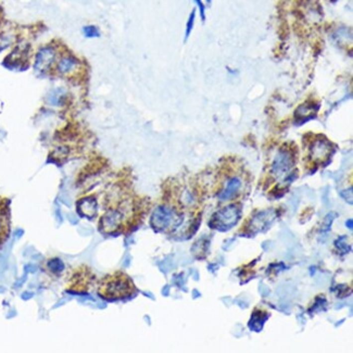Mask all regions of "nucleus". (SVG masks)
Wrapping results in <instances>:
<instances>
[{"label": "nucleus", "instance_id": "obj_19", "mask_svg": "<svg viewBox=\"0 0 353 353\" xmlns=\"http://www.w3.org/2000/svg\"><path fill=\"white\" fill-rule=\"evenodd\" d=\"M196 13H197V10L196 9H193L189 16H188V20H187V23H186V28H185V42H187L188 38H189V36L191 35V32H192V29H193V26H195V22H196Z\"/></svg>", "mask_w": 353, "mask_h": 353}, {"label": "nucleus", "instance_id": "obj_24", "mask_svg": "<svg viewBox=\"0 0 353 353\" xmlns=\"http://www.w3.org/2000/svg\"><path fill=\"white\" fill-rule=\"evenodd\" d=\"M349 228H352V220H349Z\"/></svg>", "mask_w": 353, "mask_h": 353}, {"label": "nucleus", "instance_id": "obj_6", "mask_svg": "<svg viewBox=\"0 0 353 353\" xmlns=\"http://www.w3.org/2000/svg\"><path fill=\"white\" fill-rule=\"evenodd\" d=\"M293 166H295V157H293L292 152L289 149L281 148L274 159L270 172L276 178L285 177L286 180L288 176L291 174L290 171Z\"/></svg>", "mask_w": 353, "mask_h": 353}, {"label": "nucleus", "instance_id": "obj_5", "mask_svg": "<svg viewBox=\"0 0 353 353\" xmlns=\"http://www.w3.org/2000/svg\"><path fill=\"white\" fill-rule=\"evenodd\" d=\"M61 54H59V49L54 45H46L37 51L35 57V70L40 73H47L50 70L55 69L56 63Z\"/></svg>", "mask_w": 353, "mask_h": 353}, {"label": "nucleus", "instance_id": "obj_8", "mask_svg": "<svg viewBox=\"0 0 353 353\" xmlns=\"http://www.w3.org/2000/svg\"><path fill=\"white\" fill-rule=\"evenodd\" d=\"M276 217H277V211L276 210L268 209L260 211L251 219L248 227L249 233L255 235L260 232H265L266 229L272 225V223L275 221Z\"/></svg>", "mask_w": 353, "mask_h": 353}, {"label": "nucleus", "instance_id": "obj_1", "mask_svg": "<svg viewBox=\"0 0 353 353\" xmlns=\"http://www.w3.org/2000/svg\"><path fill=\"white\" fill-rule=\"evenodd\" d=\"M97 292L100 298L107 301H116L132 297L137 290L131 277L127 274L117 270L105 275L100 279Z\"/></svg>", "mask_w": 353, "mask_h": 353}, {"label": "nucleus", "instance_id": "obj_22", "mask_svg": "<svg viewBox=\"0 0 353 353\" xmlns=\"http://www.w3.org/2000/svg\"><path fill=\"white\" fill-rule=\"evenodd\" d=\"M193 1H195L196 5H197V9L199 11L200 17H201V21L205 22V19H207V14H205V9H207V5L204 4L202 0H193Z\"/></svg>", "mask_w": 353, "mask_h": 353}, {"label": "nucleus", "instance_id": "obj_16", "mask_svg": "<svg viewBox=\"0 0 353 353\" xmlns=\"http://www.w3.org/2000/svg\"><path fill=\"white\" fill-rule=\"evenodd\" d=\"M82 34H83L85 38L93 39L101 36V31H100V28L95 24H87L82 28Z\"/></svg>", "mask_w": 353, "mask_h": 353}, {"label": "nucleus", "instance_id": "obj_18", "mask_svg": "<svg viewBox=\"0 0 353 353\" xmlns=\"http://www.w3.org/2000/svg\"><path fill=\"white\" fill-rule=\"evenodd\" d=\"M335 246H336L337 250L340 255H347L351 251V246L348 244V237L341 236L336 241H335Z\"/></svg>", "mask_w": 353, "mask_h": 353}, {"label": "nucleus", "instance_id": "obj_14", "mask_svg": "<svg viewBox=\"0 0 353 353\" xmlns=\"http://www.w3.org/2000/svg\"><path fill=\"white\" fill-rule=\"evenodd\" d=\"M48 97H49L50 103L56 104V105H60L67 101L68 90L63 87H58L49 93Z\"/></svg>", "mask_w": 353, "mask_h": 353}, {"label": "nucleus", "instance_id": "obj_7", "mask_svg": "<svg viewBox=\"0 0 353 353\" xmlns=\"http://www.w3.org/2000/svg\"><path fill=\"white\" fill-rule=\"evenodd\" d=\"M82 69H83V64L80 59L70 52L64 51L59 57L54 71L63 78H72L75 74H79Z\"/></svg>", "mask_w": 353, "mask_h": 353}, {"label": "nucleus", "instance_id": "obj_10", "mask_svg": "<svg viewBox=\"0 0 353 353\" xmlns=\"http://www.w3.org/2000/svg\"><path fill=\"white\" fill-rule=\"evenodd\" d=\"M241 179L239 177H232L227 180V184L224 189H223L217 197L221 201H226V200H231L237 195L241 187Z\"/></svg>", "mask_w": 353, "mask_h": 353}, {"label": "nucleus", "instance_id": "obj_4", "mask_svg": "<svg viewBox=\"0 0 353 353\" xmlns=\"http://www.w3.org/2000/svg\"><path fill=\"white\" fill-rule=\"evenodd\" d=\"M183 222V215L178 214L173 208L168 205H160L158 207L151 216V226L156 232L166 231L169 227H178Z\"/></svg>", "mask_w": 353, "mask_h": 353}, {"label": "nucleus", "instance_id": "obj_3", "mask_svg": "<svg viewBox=\"0 0 353 353\" xmlns=\"http://www.w3.org/2000/svg\"><path fill=\"white\" fill-rule=\"evenodd\" d=\"M240 215L241 209L239 205L231 204L214 213L209 222V226L219 232H227L237 224Z\"/></svg>", "mask_w": 353, "mask_h": 353}, {"label": "nucleus", "instance_id": "obj_20", "mask_svg": "<svg viewBox=\"0 0 353 353\" xmlns=\"http://www.w3.org/2000/svg\"><path fill=\"white\" fill-rule=\"evenodd\" d=\"M327 307V301L324 297H317L315 299V303L312 305V308L309 310L310 314L312 312H316V311H324L326 310Z\"/></svg>", "mask_w": 353, "mask_h": 353}, {"label": "nucleus", "instance_id": "obj_17", "mask_svg": "<svg viewBox=\"0 0 353 353\" xmlns=\"http://www.w3.org/2000/svg\"><path fill=\"white\" fill-rule=\"evenodd\" d=\"M47 268L50 270V273L60 274L63 272L66 266H64V263L60 260V259L54 258L48 261V266H47Z\"/></svg>", "mask_w": 353, "mask_h": 353}, {"label": "nucleus", "instance_id": "obj_2", "mask_svg": "<svg viewBox=\"0 0 353 353\" xmlns=\"http://www.w3.org/2000/svg\"><path fill=\"white\" fill-rule=\"evenodd\" d=\"M96 275L90 266L87 264H80L68 270L64 276V290L75 295H86L89 292Z\"/></svg>", "mask_w": 353, "mask_h": 353}, {"label": "nucleus", "instance_id": "obj_21", "mask_svg": "<svg viewBox=\"0 0 353 353\" xmlns=\"http://www.w3.org/2000/svg\"><path fill=\"white\" fill-rule=\"evenodd\" d=\"M336 216H337V214L334 213V212H332V213L327 214L326 217H325L324 222H323V225H322V229H321V231L324 232V233L328 232L329 229H331L332 224H333V221L335 220V217H336Z\"/></svg>", "mask_w": 353, "mask_h": 353}, {"label": "nucleus", "instance_id": "obj_11", "mask_svg": "<svg viewBox=\"0 0 353 353\" xmlns=\"http://www.w3.org/2000/svg\"><path fill=\"white\" fill-rule=\"evenodd\" d=\"M317 110H319V104L315 105L314 103H303L296 110L295 117L297 121L300 122L299 124H303L307 121L313 119Z\"/></svg>", "mask_w": 353, "mask_h": 353}, {"label": "nucleus", "instance_id": "obj_12", "mask_svg": "<svg viewBox=\"0 0 353 353\" xmlns=\"http://www.w3.org/2000/svg\"><path fill=\"white\" fill-rule=\"evenodd\" d=\"M331 144L325 139H317L311 147V156L314 160H323L331 152Z\"/></svg>", "mask_w": 353, "mask_h": 353}, {"label": "nucleus", "instance_id": "obj_15", "mask_svg": "<svg viewBox=\"0 0 353 353\" xmlns=\"http://www.w3.org/2000/svg\"><path fill=\"white\" fill-rule=\"evenodd\" d=\"M210 246V241L207 240V238L203 237L201 239H199L196 241L195 245L192 246V252L196 257L202 259L208 254V248Z\"/></svg>", "mask_w": 353, "mask_h": 353}, {"label": "nucleus", "instance_id": "obj_23", "mask_svg": "<svg viewBox=\"0 0 353 353\" xmlns=\"http://www.w3.org/2000/svg\"><path fill=\"white\" fill-rule=\"evenodd\" d=\"M204 1H205V4L209 5V7L212 4V0H204Z\"/></svg>", "mask_w": 353, "mask_h": 353}, {"label": "nucleus", "instance_id": "obj_13", "mask_svg": "<svg viewBox=\"0 0 353 353\" xmlns=\"http://www.w3.org/2000/svg\"><path fill=\"white\" fill-rule=\"evenodd\" d=\"M268 317H269V314L267 313V312L256 310L251 315V319H250V322L248 324L249 328L254 332H261L264 323H265V321L268 319Z\"/></svg>", "mask_w": 353, "mask_h": 353}, {"label": "nucleus", "instance_id": "obj_9", "mask_svg": "<svg viewBox=\"0 0 353 353\" xmlns=\"http://www.w3.org/2000/svg\"><path fill=\"white\" fill-rule=\"evenodd\" d=\"M76 208L80 215L85 216L87 219H92L93 216L97 214L98 205L97 200L92 196H86L79 199L78 203H76Z\"/></svg>", "mask_w": 353, "mask_h": 353}]
</instances>
